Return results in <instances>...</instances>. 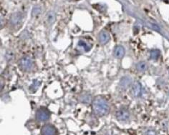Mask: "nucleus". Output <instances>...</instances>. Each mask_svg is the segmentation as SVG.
<instances>
[{"label": "nucleus", "mask_w": 169, "mask_h": 135, "mask_svg": "<svg viewBox=\"0 0 169 135\" xmlns=\"http://www.w3.org/2000/svg\"><path fill=\"white\" fill-rule=\"evenodd\" d=\"M40 85V81H38L37 79H35L34 81H33L32 84L31 86H30L29 90L32 91V92H35V91L38 89Z\"/></svg>", "instance_id": "nucleus-11"}, {"label": "nucleus", "mask_w": 169, "mask_h": 135, "mask_svg": "<svg viewBox=\"0 0 169 135\" xmlns=\"http://www.w3.org/2000/svg\"><path fill=\"white\" fill-rule=\"evenodd\" d=\"M47 23L52 24L55 20V13L53 12H50L49 14L47 15Z\"/></svg>", "instance_id": "nucleus-14"}, {"label": "nucleus", "mask_w": 169, "mask_h": 135, "mask_svg": "<svg viewBox=\"0 0 169 135\" xmlns=\"http://www.w3.org/2000/svg\"><path fill=\"white\" fill-rule=\"evenodd\" d=\"M147 68H148V66L144 61H140L136 64V69L139 71H144L147 69Z\"/></svg>", "instance_id": "nucleus-12"}, {"label": "nucleus", "mask_w": 169, "mask_h": 135, "mask_svg": "<svg viewBox=\"0 0 169 135\" xmlns=\"http://www.w3.org/2000/svg\"><path fill=\"white\" fill-rule=\"evenodd\" d=\"M42 135H57V130L51 124H45L41 129Z\"/></svg>", "instance_id": "nucleus-5"}, {"label": "nucleus", "mask_w": 169, "mask_h": 135, "mask_svg": "<svg viewBox=\"0 0 169 135\" xmlns=\"http://www.w3.org/2000/svg\"><path fill=\"white\" fill-rule=\"evenodd\" d=\"M22 19V16L21 13H15L12 16L10 22L12 25H17L21 22Z\"/></svg>", "instance_id": "nucleus-9"}, {"label": "nucleus", "mask_w": 169, "mask_h": 135, "mask_svg": "<svg viewBox=\"0 0 169 135\" xmlns=\"http://www.w3.org/2000/svg\"><path fill=\"white\" fill-rule=\"evenodd\" d=\"M132 92H133V96L138 97L141 95L142 93V88L141 85L139 82H135L133 84V87H132Z\"/></svg>", "instance_id": "nucleus-6"}, {"label": "nucleus", "mask_w": 169, "mask_h": 135, "mask_svg": "<svg viewBox=\"0 0 169 135\" xmlns=\"http://www.w3.org/2000/svg\"><path fill=\"white\" fill-rule=\"evenodd\" d=\"M50 116V113L45 107H41L37 109L36 112V119L40 122H42V121H45L49 119Z\"/></svg>", "instance_id": "nucleus-3"}, {"label": "nucleus", "mask_w": 169, "mask_h": 135, "mask_svg": "<svg viewBox=\"0 0 169 135\" xmlns=\"http://www.w3.org/2000/svg\"><path fill=\"white\" fill-rule=\"evenodd\" d=\"M19 67L24 71H28L32 69L33 66V61L29 56H24L19 60Z\"/></svg>", "instance_id": "nucleus-2"}, {"label": "nucleus", "mask_w": 169, "mask_h": 135, "mask_svg": "<svg viewBox=\"0 0 169 135\" xmlns=\"http://www.w3.org/2000/svg\"><path fill=\"white\" fill-rule=\"evenodd\" d=\"M115 116H116L117 119L119 120L120 121H125L129 119L130 118V112L128 111V109H118L115 113Z\"/></svg>", "instance_id": "nucleus-4"}, {"label": "nucleus", "mask_w": 169, "mask_h": 135, "mask_svg": "<svg viewBox=\"0 0 169 135\" xmlns=\"http://www.w3.org/2000/svg\"><path fill=\"white\" fill-rule=\"evenodd\" d=\"M125 55V49L122 46H117L114 49V56L118 59H121Z\"/></svg>", "instance_id": "nucleus-7"}, {"label": "nucleus", "mask_w": 169, "mask_h": 135, "mask_svg": "<svg viewBox=\"0 0 169 135\" xmlns=\"http://www.w3.org/2000/svg\"><path fill=\"white\" fill-rule=\"evenodd\" d=\"M160 56V51H158V50H153V51H150V59H153V60H156L158 59V57H159Z\"/></svg>", "instance_id": "nucleus-13"}, {"label": "nucleus", "mask_w": 169, "mask_h": 135, "mask_svg": "<svg viewBox=\"0 0 169 135\" xmlns=\"http://www.w3.org/2000/svg\"><path fill=\"white\" fill-rule=\"evenodd\" d=\"M168 96H169V93H168Z\"/></svg>", "instance_id": "nucleus-16"}, {"label": "nucleus", "mask_w": 169, "mask_h": 135, "mask_svg": "<svg viewBox=\"0 0 169 135\" xmlns=\"http://www.w3.org/2000/svg\"><path fill=\"white\" fill-rule=\"evenodd\" d=\"M130 84H131V79L129 77H128V76H125V77H123L121 80H120V86L123 89H126L127 87L130 86Z\"/></svg>", "instance_id": "nucleus-10"}, {"label": "nucleus", "mask_w": 169, "mask_h": 135, "mask_svg": "<svg viewBox=\"0 0 169 135\" xmlns=\"http://www.w3.org/2000/svg\"><path fill=\"white\" fill-rule=\"evenodd\" d=\"M93 111L97 116H103L109 112L110 106L108 101L104 98L98 96L93 102Z\"/></svg>", "instance_id": "nucleus-1"}, {"label": "nucleus", "mask_w": 169, "mask_h": 135, "mask_svg": "<svg viewBox=\"0 0 169 135\" xmlns=\"http://www.w3.org/2000/svg\"><path fill=\"white\" fill-rule=\"evenodd\" d=\"M78 44H79V46L84 48V49H85V51H88V50H90V48L88 47V44H87V43L84 41H82V40H80V41H79V43H78Z\"/></svg>", "instance_id": "nucleus-15"}, {"label": "nucleus", "mask_w": 169, "mask_h": 135, "mask_svg": "<svg viewBox=\"0 0 169 135\" xmlns=\"http://www.w3.org/2000/svg\"><path fill=\"white\" fill-rule=\"evenodd\" d=\"M98 39H99L100 43L105 44H106L107 42H108V41L110 40V35L107 31H103L100 33Z\"/></svg>", "instance_id": "nucleus-8"}]
</instances>
